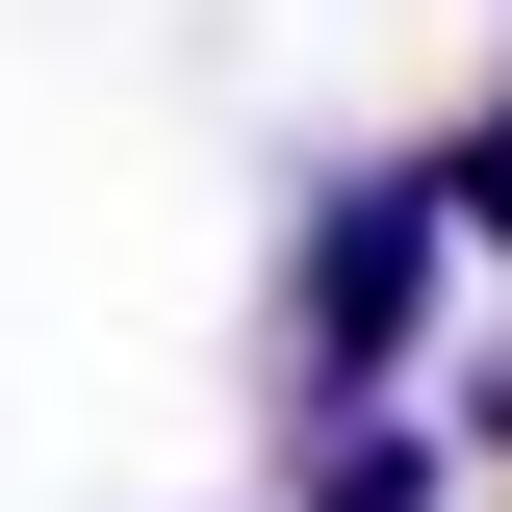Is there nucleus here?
<instances>
[{
	"mask_svg": "<svg viewBox=\"0 0 512 512\" xmlns=\"http://www.w3.org/2000/svg\"><path fill=\"white\" fill-rule=\"evenodd\" d=\"M436 231H461V154H359V180H308V231H282V410H384V384H410V333H436Z\"/></svg>",
	"mask_w": 512,
	"mask_h": 512,
	"instance_id": "1",
	"label": "nucleus"
},
{
	"mask_svg": "<svg viewBox=\"0 0 512 512\" xmlns=\"http://www.w3.org/2000/svg\"><path fill=\"white\" fill-rule=\"evenodd\" d=\"M461 461H436V410L384 384V410H308V461H282V512H436Z\"/></svg>",
	"mask_w": 512,
	"mask_h": 512,
	"instance_id": "2",
	"label": "nucleus"
},
{
	"mask_svg": "<svg viewBox=\"0 0 512 512\" xmlns=\"http://www.w3.org/2000/svg\"><path fill=\"white\" fill-rule=\"evenodd\" d=\"M461 231H487V256H512V128H461Z\"/></svg>",
	"mask_w": 512,
	"mask_h": 512,
	"instance_id": "3",
	"label": "nucleus"
}]
</instances>
